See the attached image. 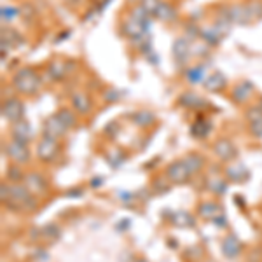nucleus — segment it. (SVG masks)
Returning <instances> with one entry per match:
<instances>
[{
    "instance_id": "obj_1",
    "label": "nucleus",
    "mask_w": 262,
    "mask_h": 262,
    "mask_svg": "<svg viewBox=\"0 0 262 262\" xmlns=\"http://www.w3.org/2000/svg\"><path fill=\"white\" fill-rule=\"evenodd\" d=\"M4 205L14 212H33L37 208V196L25 184H11V196Z\"/></svg>"
},
{
    "instance_id": "obj_2",
    "label": "nucleus",
    "mask_w": 262,
    "mask_h": 262,
    "mask_svg": "<svg viewBox=\"0 0 262 262\" xmlns=\"http://www.w3.org/2000/svg\"><path fill=\"white\" fill-rule=\"evenodd\" d=\"M12 88L25 96H32L39 91L40 88V77L32 67H23L14 74L12 77Z\"/></svg>"
},
{
    "instance_id": "obj_3",
    "label": "nucleus",
    "mask_w": 262,
    "mask_h": 262,
    "mask_svg": "<svg viewBox=\"0 0 262 262\" xmlns=\"http://www.w3.org/2000/svg\"><path fill=\"white\" fill-rule=\"evenodd\" d=\"M121 30L128 39L138 42V40H142L147 33V19H140V18H137V16L131 14L128 19H124Z\"/></svg>"
},
{
    "instance_id": "obj_4",
    "label": "nucleus",
    "mask_w": 262,
    "mask_h": 262,
    "mask_svg": "<svg viewBox=\"0 0 262 262\" xmlns=\"http://www.w3.org/2000/svg\"><path fill=\"white\" fill-rule=\"evenodd\" d=\"M164 177L168 179L170 184H175V185H182L185 182H189L191 179V171H189L187 164L184 163V159L180 161H175V163H170L164 170Z\"/></svg>"
},
{
    "instance_id": "obj_5",
    "label": "nucleus",
    "mask_w": 262,
    "mask_h": 262,
    "mask_svg": "<svg viewBox=\"0 0 262 262\" xmlns=\"http://www.w3.org/2000/svg\"><path fill=\"white\" fill-rule=\"evenodd\" d=\"M6 154L14 164H27L32 158V152L28 149V143H21L18 140H11L6 143Z\"/></svg>"
},
{
    "instance_id": "obj_6",
    "label": "nucleus",
    "mask_w": 262,
    "mask_h": 262,
    "mask_svg": "<svg viewBox=\"0 0 262 262\" xmlns=\"http://www.w3.org/2000/svg\"><path fill=\"white\" fill-rule=\"evenodd\" d=\"M222 19L229 21L231 25H245L252 21L247 4H232V6L222 9Z\"/></svg>"
},
{
    "instance_id": "obj_7",
    "label": "nucleus",
    "mask_w": 262,
    "mask_h": 262,
    "mask_svg": "<svg viewBox=\"0 0 262 262\" xmlns=\"http://www.w3.org/2000/svg\"><path fill=\"white\" fill-rule=\"evenodd\" d=\"M58 152H60V147H58V140L49 137H44L37 143V158L40 159L42 163H53L56 159Z\"/></svg>"
},
{
    "instance_id": "obj_8",
    "label": "nucleus",
    "mask_w": 262,
    "mask_h": 262,
    "mask_svg": "<svg viewBox=\"0 0 262 262\" xmlns=\"http://www.w3.org/2000/svg\"><path fill=\"white\" fill-rule=\"evenodd\" d=\"M0 112H2L4 119L9 121L11 124H14V122H18V121L23 119L25 105H23V101L18 100V98H7V100H4Z\"/></svg>"
},
{
    "instance_id": "obj_9",
    "label": "nucleus",
    "mask_w": 262,
    "mask_h": 262,
    "mask_svg": "<svg viewBox=\"0 0 262 262\" xmlns=\"http://www.w3.org/2000/svg\"><path fill=\"white\" fill-rule=\"evenodd\" d=\"M213 152H215V156L224 163H232L236 158H238V149H236L234 143L231 140H227V138H221V140L215 142Z\"/></svg>"
},
{
    "instance_id": "obj_10",
    "label": "nucleus",
    "mask_w": 262,
    "mask_h": 262,
    "mask_svg": "<svg viewBox=\"0 0 262 262\" xmlns=\"http://www.w3.org/2000/svg\"><path fill=\"white\" fill-rule=\"evenodd\" d=\"M67 131H69V128L63 124V121L60 119L58 114L48 117V119L44 121V126H42V135H44V137H49V138H54V140L61 138Z\"/></svg>"
},
{
    "instance_id": "obj_11",
    "label": "nucleus",
    "mask_w": 262,
    "mask_h": 262,
    "mask_svg": "<svg viewBox=\"0 0 262 262\" xmlns=\"http://www.w3.org/2000/svg\"><path fill=\"white\" fill-rule=\"evenodd\" d=\"M23 184L27 185L28 191H30L33 196H42V194H46V192H48V189H49L46 177L42 175V173H39V171L28 173Z\"/></svg>"
},
{
    "instance_id": "obj_12",
    "label": "nucleus",
    "mask_w": 262,
    "mask_h": 262,
    "mask_svg": "<svg viewBox=\"0 0 262 262\" xmlns=\"http://www.w3.org/2000/svg\"><path fill=\"white\" fill-rule=\"evenodd\" d=\"M11 133H12V140H18L21 143H30L33 140V128L30 122L25 119L14 122L11 128Z\"/></svg>"
},
{
    "instance_id": "obj_13",
    "label": "nucleus",
    "mask_w": 262,
    "mask_h": 262,
    "mask_svg": "<svg viewBox=\"0 0 262 262\" xmlns=\"http://www.w3.org/2000/svg\"><path fill=\"white\" fill-rule=\"evenodd\" d=\"M70 103H72V108H74L77 114H81V116L90 114L93 108V101L90 98V95L84 91H75L70 98Z\"/></svg>"
},
{
    "instance_id": "obj_14",
    "label": "nucleus",
    "mask_w": 262,
    "mask_h": 262,
    "mask_svg": "<svg viewBox=\"0 0 262 262\" xmlns=\"http://www.w3.org/2000/svg\"><path fill=\"white\" fill-rule=\"evenodd\" d=\"M242 250H243V245L234 234H229L222 239V253L227 259H238L242 255Z\"/></svg>"
},
{
    "instance_id": "obj_15",
    "label": "nucleus",
    "mask_w": 262,
    "mask_h": 262,
    "mask_svg": "<svg viewBox=\"0 0 262 262\" xmlns=\"http://www.w3.org/2000/svg\"><path fill=\"white\" fill-rule=\"evenodd\" d=\"M252 95H253V84L248 81L238 82L231 90V96L236 103H247V101L252 98Z\"/></svg>"
},
{
    "instance_id": "obj_16",
    "label": "nucleus",
    "mask_w": 262,
    "mask_h": 262,
    "mask_svg": "<svg viewBox=\"0 0 262 262\" xmlns=\"http://www.w3.org/2000/svg\"><path fill=\"white\" fill-rule=\"evenodd\" d=\"M203 86H205V90L208 93H222L227 86V79L222 72H213V74H210L205 79Z\"/></svg>"
},
{
    "instance_id": "obj_17",
    "label": "nucleus",
    "mask_w": 262,
    "mask_h": 262,
    "mask_svg": "<svg viewBox=\"0 0 262 262\" xmlns=\"http://www.w3.org/2000/svg\"><path fill=\"white\" fill-rule=\"evenodd\" d=\"M69 70H70V63L63 60H53L48 67V74L53 81H63L69 75Z\"/></svg>"
},
{
    "instance_id": "obj_18",
    "label": "nucleus",
    "mask_w": 262,
    "mask_h": 262,
    "mask_svg": "<svg viewBox=\"0 0 262 262\" xmlns=\"http://www.w3.org/2000/svg\"><path fill=\"white\" fill-rule=\"evenodd\" d=\"M198 213H200L203 219H206V221H212L213 222L217 217L224 215V210H222V206L219 205V203L206 201V203H201V205L198 206Z\"/></svg>"
},
{
    "instance_id": "obj_19",
    "label": "nucleus",
    "mask_w": 262,
    "mask_h": 262,
    "mask_svg": "<svg viewBox=\"0 0 262 262\" xmlns=\"http://www.w3.org/2000/svg\"><path fill=\"white\" fill-rule=\"evenodd\" d=\"M226 177H227V180L234 182V184H242V182L248 179V170L242 163H231L229 166L226 168Z\"/></svg>"
},
{
    "instance_id": "obj_20",
    "label": "nucleus",
    "mask_w": 262,
    "mask_h": 262,
    "mask_svg": "<svg viewBox=\"0 0 262 262\" xmlns=\"http://www.w3.org/2000/svg\"><path fill=\"white\" fill-rule=\"evenodd\" d=\"M171 51H173V56H175V60L179 63H184L189 58V51H191L187 39H184V37L177 39L175 42H173V49Z\"/></svg>"
},
{
    "instance_id": "obj_21",
    "label": "nucleus",
    "mask_w": 262,
    "mask_h": 262,
    "mask_svg": "<svg viewBox=\"0 0 262 262\" xmlns=\"http://www.w3.org/2000/svg\"><path fill=\"white\" fill-rule=\"evenodd\" d=\"M154 18L159 19V21H164V23H170V21H173L177 18V9L171 6V4L163 2V0H161V4H159L158 11H156Z\"/></svg>"
},
{
    "instance_id": "obj_22",
    "label": "nucleus",
    "mask_w": 262,
    "mask_h": 262,
    "mask_svg": "<svg viewBox=\"0 0 262 262\" xmlns=\"http://www.w3.org/2000/svg\"><path fill=\"white\" fill-rule=\"evenodd\" d=\"M210 131H212V122L206 119V117H200V119L196 122H192V126H191V135L196 138H205Z\"/></svg>"
},
{
    "instance_id": "obj_23",
    "label": "nucleus",
    "mask_w": 262,
    "mask_h": 262,
    "mask_svg": "<svg viewBox=\"0 0 262 262\" xmlns=\"http://www.w3.org/2000/svg\"><path fill=\"white\" fill-rule=\"evenodd\" d=\"M184 163L187 164L191 175H196V173H200L203 170V166H205V158L198 154V152H191V154H187L184 158Z\"/></svg>"
},
{
    "instance_id": "obj_24",
    "label": "nucleus",
    "mask_w": 262,
    "mask_h": 262,
    "mask_svg": "<svg viewBox=\"0 0 262 262\" xmlns=\"http://www.w3.org/2000/svg\"><path fill=\"white\" fill-rule=\"evenodd\" d=\"M171 222L175 224V227H194L196 226V219L192 217L189 212H175L171 215Z\"/></svg>"
},
{
    "instance_id": "obj_25",
    "label": "nucleus",
    "mask_w": 262,
    "mask_h": 262,
    "mask_svg": "<svg viewBox=\"0 0 262 262\" xmlns=\"http://www.w3.org/2000/svg\"><path fill=\"white\" fill-rule=\"evenodd\" d=\"M131 121H133L137 126H140V128H147V126H150L156 122V116L147 111H138L131 116Z\"/></svg>"
},
{
    "instance_id": "obj_26",
    "label": "nucleus",
    "mask_w": 262,
    "mask_h": 262,
    "mask_svg": "<svg viewBox=\"0 0 262 262\" xmlns=\"http://www.w3.org/2000/svg\"><path fill=\"white\" fill-rule=\"evenodd\" d=\"M179 103L182 107H189V108H201L205 107L206 101L201 100L198 95H194V93H185V95H182L179 98Z\"/></svg>"
},
{
    "instance_id": "obj_27",
    "label": "nucleus",
    "mask_w": 262,
    "mask_h": 262,
    "mask_svg": "<svg viewBox=\"0 0 262 262\" xmlns=\"http://www.w3.org/2000/svg\"><path fill=\"white\" fill-rule=\"evenodd\" d=\"M206 187H208L210 192L217 194V196H222V194L227 192V182L221 179V177H210L208 182H206Z\"/></svg>"
},
{
    "instance_id": "obj_28",
    "label": "nucleus",
    "mask_w": 262,
    "mask_h": 262,
    "mask_svg": "<svg viewBox=\"0 0 262 262\" xmlns=\"http://www.w3.org/2000/svg\"><path fill=\"white\" fill-rule=\"evenodd\" d=\"M25 179H27V175L21 170L19 164L12 163L11 166H7V180H9L11 184H23Z\"/></svg>"
},
{
    "instance_id": "obj_29",
    "label": "nucleus",
    "mask_w": 262,
    "mask_h": 262,
    "mask_svg": "<svg viewBox=\"0 0 262 262\" xmlns=\"http://www.w3.org/2000/svg\"><path fill=\"white\" fill-rule=\"evenodd\" d=\"M58 116H60L63 124H65L69 129L72 126H75V122H77V112H75L74 108H61V111L58 112Z\"/></svg>"
},
{
    "instance_id": "obj_30",
    "label": "nucleus",
    "mask_w": 262,
    "mask_h": 262,
    "mask_svg": "<svg viewBox=\"0 0 262 262\" xmlns=\"http://www.w3.org/2000/svg\"><path fill=\"white\" fill-rule=\"evenodd\" d=\"M187 81L192 82V84H200V82H205V67H194V69H189L187 70Z\"/></svg>"
},
{
    "instance_id": "obj_31",
    "label": "nucleus",
    "mask_w": 262,
    "mask_h": 262,
    "mask_svg": "<svg viewBox=\"0 0 262 262\" xmlns=\"http://www.w3.org/2000/svg\"><path fill=\"white\" fill-rule=\"evenodd\" d=\"M159 4H161V0H140V4H138V6L142 7L143 12H145L149 18H150V16L154 18L156 11H158V7H159Z\"/></svg>"
},
{
    "instance_id": "obj_32",
    "label": "nucleus",
    "mask_w": 262,
    "mask_h": 262,
    "mask_svg": "<svg viewBox=\"0 0 262 262\" xmlns=\"http://www.w3.org/2000/svg\"><path fill=\"white\" fill-rule=\"evenodd\" d=\"M247 7H248V12H250L252 21L262 19V2H259V0H252V2L247 4Z\"/></svg>"
},
{
    "instance_id": "obj_33",
    "label": "nucleus",
    "mask_w": 262,
    "mask_h": 262,
    "mask_svg": "<svg viewBox=\"0 0 262 262\" xmlns=\"http://www.w3.org/2000/svg\"><path fill=\"white\" fill-rule=\"evenodd\" d=\"M40 231H42V238L49 239V242H54V239L60 238V229H58V226H54V224H48V226Z\"/></svg>"
},
{
    "instance_id": "obj_34",
    "label": "nucleus",
    "mask_w": 262,
    "mask_h": 262,
    "mask_svg": "<svg viewBox=\"0 0 262 262\" xmlns=\"http://www.w3.org/2000/svg\"><path fill=\"white\" fill-rule=\"evenodd\" d=\"M247 119H248V124L262 119V108L259 107V105H253V107L248 108V111H247Z\"/></svg>"
},
{
    "instance_id": "obj_35",
    "label": "nucleus",
    "mask_w": 262,
    "mask_h": 262,
    "mask_svg": "<svg viewBox=\"0 0 262 262\" xmlns=\"http://www.w3.org/2000/svg\"><path fill=\"white\" fill-rule=\"evenodd\" d=\"M18 9H14V7L11 6H4L2 11H0V14H2V21L4 23H9V21H12V18H14L16 14H18Z\"/></svg>"
},
{
    "instance_id": "obj_36",
    "label": "nucleus",
    "mask_w": 262,
    "mask_h": 262,
    "mask_svg": "<svg viewBox=\"0 0 262 262\" xmlns=\"http://www.w3.org/2000/svg\"><path fill=\"white\" fill-rule=\"evenodd\" d=\"M114 152H116V158H112V156H108V158H107V161H108V164H111L112 168H117V166H119V164H121L122 161H124V158H126V156H124V152L119 150V149H116Z\"/></svg>"
},
{
    "instance_id": "obj_37",
    "label": "nucleus",
    "mask_w": 262,
    "mask_h": 262,
    "mask_svg": "<svg viewBox=\"0 0 262 262\" xmlns=\"http://www.w3.org/2000/svg\"><path fill=\"white\" fill-rule=\"evenodd\" d=\"M19 14L23 16L27 21H30L33 16H35V9H33L30 4H23V6H21V9H19Z\"/></svg>"
},
{
    "instance_id": "obj_38",
    "label": "nucleus",
    "mask_w": 262,
    "mask_h": 262,
    "mask_svg": "<svg viewBox=\"0 0 262 262\" xmlns=\"http://www.w3.org/2000/svg\"><path fill=\"white\" fill-rule=\"evenodd\" d=\"M250 131H252L253 137L262 138V119L255 121V122H250Z\"/></svg>"
},
{
    "instance_id": "obj_39",
    "label": "nucleus",
    "mask_w": 262,
    "mask_h": 262,
    "mask_svg": "<svg viewBox=\"0 0 262 262\" xmlns=\"http://www.w3.org/2000/svg\"><path fill=\"white\" fill-rule=\"evenodd\" d=\"M101 184V179H95V180H91V185H95V189H98V185Z\"/></svg>"
},
{
    "instance_id": "obj_40",
    "label": "nucleus",
    "mask_w": 262,
    "mask_h": 262,
    "mask_svg": "<svg viewBox=\"0 0 262 262\" xmlns=\"http://www.w3.org/2000/svg\"><path fill=\"white\" fill-rule=\"evenodd\" d=\"M69 2L72 4V6H79V4H82L84 0H69Z\"/></svg>"
},
{
    "instance_id": "obj_41",
    "label": "nucleus",
    "mask_w": 262,
    "mask_h": 262,
    "mask_svg": "<svg viewBox=\"0 0 262 262\" xmlns=\"http://www.w3.org/2000/svg\"><path fill=\"white\" fill-rule=\"evenodd\" d=\"M135 262H149V260H145V259H137Z\"/></svg>"
},
{
    "instance_id": "obj_42",
    "label": "nucleus",
    "mask_w": 262,
    "mask_h": 262,
    "mask_svg": "<svg viewBox=\"0 0 262 262\" xmlns=\"http://www.w3.org/2000/svg\"><path fill=\"white\" fill-rule=\"evenodd\" d=\"M259 107L262 108V96H260V103H259Z\"/></svg>"
}]
</instances>
